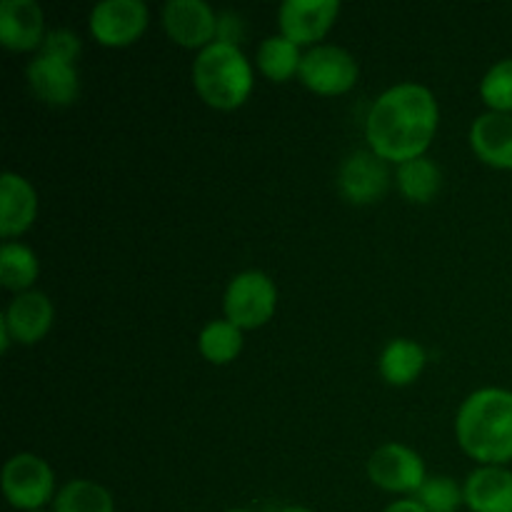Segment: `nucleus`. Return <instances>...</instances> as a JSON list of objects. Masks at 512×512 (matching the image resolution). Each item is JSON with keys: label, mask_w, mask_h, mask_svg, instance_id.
<instances>
[{"label": "nucleus", "mask_w": 512, "mask_h": 512, "mask_svg": "<svg viewBox=\"0 0 512 512\" xmlns=\"http://www.w3.org/2000/svg\"><path fill=\"white\" fill-rule=\"evenodd\" d=\"M438 125L440 105L433 90L420 83H398L370 105L365 140L385 163L403 165L428 153Z\"/></svg>", "instance_id": "obj_1"}, {"label": "nucleus", "mask_w": 512, "mask_h": 512, "mask_svg": "<svg viewBox=\"0 0 512 512\" xmlns=\"http://www.w3.org/2000/svg\"><path fill=\"white\" fill-rule=\"evenodd\" d=\"M455 438L463 453L480 465L512 460V393L480 388L463 400L455 418Z\"/></svg>", "instance_id": "obj_2"}, {"label": "nucleus", "mask_w": 512, "mask_h": 512, "mask_svg": "<svg viewBox=\"0 0 512 512\" xmlns=\"http://www.w3.org/2000/svg\"><path fill=\"white\" fill-rule=\"evenodd\" d=\"M190 75L198 98L215 110H235L245 105L255 85L253 65L243 50L218 40L195 55Z\"/></svg>", "instance_id": "obj_3"}, {"label": "nucleus", "mask_w": 512, "mask_h": 512, "mask_svg": "<svg viewBox=\"0 0 512 512\" xmlns=\"http://www.w3.org/2000/svg\"><path fill=\"white\" fill-rule=\"evenodd\" d=\"M278 310V285L263 270H243L225 288V320L240 330H258L273 320Z\"/></svg>", "instance_id": "obj_4"}, {"label": "nucleus", "mask_w": 512, "mask_h": 512, "mask_svg": "<svg viewBox=\"0 0 512 512\" xmlns=\"http://www.w3.org/2000/svg\"><path fill=\"white\" fill-rule=\"evenodd\" d=\"M3 495L10 508L35 512L53 503L55 490L53 468L40 455L18 453L3 465Z\"/></svg>", "instance_id": "obj_5"}, {"label": "nucleus", "mask_w": 512, "mask_h": 512, "mask_svg": "<svg viewBox=\"0 0 512 512\" xmlns=\"http://www.w3.org/2000/svg\"><path fill=\"white\" fill-rule=\"evenodd\" d=\"M298 78L315 95L333 98V95H345L355 88L360 78V65L353 58V53H348L340 45L320 43L310 48L308 53H303Z\"/></svg>", "instance_id": "obj_6"}, {"label": "nucleus", "mask_w": 512, "mask_h": 512, "mask_svg": "<svg viewBox=\"0 0 512 512\" xmlns=\"http://www.w3.org/2000/svg\"><path fill=\"white\" fill-rule=\"evenodd\" d=\"M368 478L385 493L413 498L428 480V468L418 450L403 443H385L368 458Z\"/></svg>", "instance_id": "obj_7"}, {"label": "nucleus", "mask_w": 512, "mask_h": 512, "mask_svg": "<svg viewBox=\"0 0 512 512\" xmlns=\"http://www.w3.org/2000/svg\"><path fill=\"white\" fill-rule=\"evenodd\" d=\"M150 10L143 0H103L90 10L88 28L105 48H128L148 30Z\"/></svg>", "instance_id": "obj_8"}, {"label": "nucleus", "mask_w": 512, "mask_h": 512, "mask_svg": "<svg viewBox=\"0 0 512 512\" xmlns=\"http://www.w3.org/2000/svg\"><path fill=\"white\" fill-rule=\"evenodd\" d=\"M338 15V0H285L278 8V28L298 48H315L330 33Z\"/></svg>", "instance_id": "obj_9"}, {"label": "nucleus", "mask_w": 512, "mask_h": 512, "mask_svg": "<svg viewBox=\"0 0 512 512\" xmlns=\"http://www.w3.org/2000/svg\"><path fill=\"white\" fill-rule=\"evenodd\" d=\"M338 188L348 203L373 205L390 188V168L373 150H355L338 170Z\"/></svg>", "instance_id": "obj_10"}, {"label": "nucleus", "mask_w": 512, "mask_h": 512, "mask_svg": "<svg viewBox=\"0 0 512 512\" xmlns=\"http://www.w3.org/2000/svg\"><path fill=\"white\" fill-rule=\"evenodd\" d=\"M163 25L175 45L205 50L218 35V13L205 0H170L163 8Z\"/></svg>", "instance_id": "obj_11"}, {"label": "nucleus", "mask_w": 512, "mask_h": 512, "mask_svg": "<svg viewBox=\"0 0 512 512\" xmlns=\"http://www.w3.org/2000/svg\"><path fill=\"white\" fill-rule=\"evenodd\" d=\"M45 13L35 0L0 3V45L13 53L40 50L45 43Z\"/></svg>", "instance_id": "obj_12"}, {"label": "nucleus", "mask_w": 512, "mask_h": 512, "mask_svg": "<svg viewBox=\"0 0 512 512\" xmlns=\"http://www.w3.org/2000/svg\"><path fill=\"white\" fill-rule=\"evenodd\" d=\"M28 85L38 100L53 108H68L80 93V78L75 63L38 53L28 63Z\"/></svg>", "instance_id": "obj_13"}, {"label": "nucleus", "mask_w": 512, "mask_h": 512, "mask_svg": "<svg viewBox=\"0 0 512 512\" xmlns=\"http://www.w3.org/2000/svg\"><path fill=\"white\" fill-rule=\"evenodd\" d=\"M55 308L50 298L40 290H28L10 300L3 313V323L8 328L10 338L18 345H35L50 333L53 328Z\"/></svg>", "instance_id": "obj_14"}, {"label": "nucleus", "mask_w": 512, "mask_h": 512, "mask_svg": "<svg viewBox=\"0 0 512 512\" xmlns=\"http://www.w3.org/2000/svg\"><path fill=\"white\" fill-rule=\"evenodd\" d=\"M38 215V193L33 183L18 173L0 175V235L18 238L28 233Z\"/></svg>", "instance_id": "obj_15"}, {"label": "nucleus", "mask_w": 512, "mask_h": 512, "mask_svg": "<svg viewBox=\"0 0 512 512\" xmlns=\"http://www.w3.org/2000/svg\"><path fill=\"white\" fill-rule=\"evenodd\" d=\"M470 148L480 163L512 170V115L493 110L478 115L470 125Z\"/></svg>", "instance_id": "obj_16"}, {"label": "nucleus", "mask_w": 512, "mask_h": 512, "mask_svg": "<svg viewBox=\"0 0 512 512\" xmlns=\"http://www.w3.org/2000/svg\"><path fill=\"white\" fill-rule=\"evenodd\" d=\"M470 512H512V470L505 465H480L463 485Z\"/></svg>", "instance_id": "obj_17"}, {"label": "nucleus", "mask_w": 512, "mask_h": 512, "mask_svg": "<svg viewBox=\"0 0 512 512\" xmlns=\"http://www.w3.org/2000/svg\"><path fill=\"white\" fill-rule=\"evenodd\" d=\"M425 363H428V355L423 345L410 338H393L380 353L378 370L388 385L408 388L423 375Z\"/></svg>", "instance_id": "obj_18"}, {"label": "nucleus", "mask_w": 512, "mask_h": 512, "mask_svg": "<svg viewBox=\"0 0 512 512\" xmlns=\"http://www.w3.org/2000/svg\"><path fill=\"white\" fill-rule=\"evenodd\" d=\"M395 183H398V190L403 193L405 200L428 205L433 203L435 195L443 188V173L435 165V160L423 155V158H415L398 165V170H395Z\"/></svg>", "instance_id": "obj_19"}, {"label": "nucleus", "mask_w": 512, "mask_h": 512, "mask_svg": "<svg viewBox=\"0 0 512 512\" xmlns=\"http://www.w3.org/2000/svg\"><path fill=\"white\" fill-rule=\"evenodd\" d=\"M300 63H303L300 48L280 33L265 38L255 53V65L273 83H288L290 78H295L300 73Z\"/></svg>", "instance_id": "obj_20"}, {"label": "nucleus", "mask_w": 512, "mask_h": 512, "mask_svg": "<svg viewBox=\"0 0 512 512\" xmlns=\"http://www.w3.org/2000/svg\"><path fill=\"white\" fill-rule=\"evenodd\" d=\"M40 275V260L28 245L8 240L0 248V283L5 290H13L15 295L33 290L35 280Z\"/></svg>", "instance_id": "obj_21"}, {"label": "nucleus", "mask_w": 512, "mask_h": 512, "mask_svg": "<svg viewBox=\"0 0 512 512\" xmlns=\"http://www.w3.org/2000/svg\"><path fill=\"white\" fill-rule=\"evenodd\" d=\"M53 512H115V500L108 488L95 480H70L58 490Z\"/></svg>", "instance_id": "obj_22"}, {"label": "nucleus", "mask_w": 512, "mask_h": 512, "mask_svg": "<svg viewBox=\"0 0 512 512\" xmlns=\"http://www.w3.org/2000/svg\"><path fill=\"white\" fill-rule=\"evenodd\" d=\"M198 350L208 363L230 365L243 353V330L230 320H210L198 335Z\"/></svg>", "instance_id": "obj_23"}, {"label": "nucleus", "mask_w": 512, "mask_h": 512, "mask_svg": "<svg viewBox=\"0 0 512 512\" xmlns=\"http://www.w3.org/2000/svg\"><path fill=\"white\" fill-rule=\"evenodd\" d=\"M413 498L428 512H458L465 505L463 488L450 475H428Z\"/></svg>", "instance_id": "obj_24"}, {"label": "nucleus", "mask_w": 512, "mask_h": 512, "mask_svg": "<svg viewBox=\"0 0 512 512\" xmlns=\"http://www.w3.org/2000/svg\"><path fill=\"white\" fill-rule=\"evenodd\" d=\"M480 98L493 113L512 115V58L500 60L483 75Z\"/></svg>", "instance_id": "obj_25"}, {"label": "nucleus", "mask_w": 512, "mask_h": 512, "mask_svg": "<svg viewBox=\"0 0 512 512\" xmlns=\"http://www.w3.org/2000/svg\"><path fill=\"white\" fill-rule=\"evenodd\" d=\"M40 53L50 55V58L65 60V63H75L80 55V38L68 28H55L48 30L45 35V43L40 48Z\"/></svg>", "instance_id": "obj_26"}, {"label": "nucleus", "mask_w": 512, "mask_h": 512, "mask_svg": "<svg viewBox=\"0 0 512 512\" xmlns=\"http://www.w3.org/2000/svg\"><path fill=\"white\" fill-rule=\"evenodd\" d=\"M245 38V23L238 13L233 10H223L218 13V35L215 40L218 43H228V45H238L240 48V40Z\"/></svg>", "instance_id": "obj_27"}, {"label": "nucleus", "mask_w": 512, "mask_h": 512, "mask_svg": "<svg viewBox=\"0 0 512 512\" xmlns=\"http://www.w3.org/2000/svg\"><path fill=\"white\" fill-rule=\"evenodd\" d=\"M383 512H428V510H425L415 498H403V500H395V503H390Z\"/></svg>", "instance_id": "obj_28"}, {"label": "nucleus", "mask_w": 512, "mask_h": 512, "mask_svg": "<svg viewBox=\"0 0 512 512\" xmlns=\"http://www.w3.org/2000/svg\"><path fill=\"white\" fill-rule=\"evenodd\" d=\"M280 512H315V510H310V508H285Z\"/></svg>", "instance_id": "obj_29"}, {"label": "nucleus", "mask_w": 512, "mask_h": 512, "mask_svg": "<svg viewBox=\"0 0 512 512\" xmlns=\"http://www.w3.org/2000/svg\"><path fill=\"white\" fill-rule=\"evenodd\" d=\"M225 512H253V510H240L238 508V510H225Z\"/></svg>", "instance_id": "obj_30"}, {"label": "nucleus", "mask_w": 512, "mask_h": 512, "mask_svg": "<svg viewBox=\"0 0 512 512\" xmlns=\"http://www.w3.org/2000/svg\"><path fill=\"white\" fill-rule=\"evenodd\" d=\"M35 512H45V510H35Z\"/></svg>", "instance_id": "obj_31"}]
</instances>
